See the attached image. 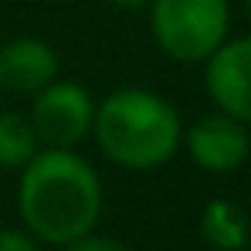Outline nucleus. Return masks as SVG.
Returning a JSON list of instances; mask_svg holds the SVG:
<instances>
[{"instance_id": "1", "label": "nucleus", "mask_w": 251, "mask_h": 251, "mask_svg": "<svg viewBox=\"0 0 251 251\" xmlns=\"http://www.w3.org/2000/svg\"><path fill=\"white\" fill-rule=\"evenodd\" d=\"M17 214L41 245H68L95 231L102 217V180L75 150L41 146L21 170Z\"/></svg>"}, {"instance_id": "2", "label": "nucleus", "mask_w": 251, "mask_h": 251, "mask_svg": "<svg viewBox=\"0 0 251 251\" xmlns=\"http://www.w3.org/2000/svg\"><path fill=\"white\" fill-rule=\"evenodd\" d=\"M92 136L109 163L123 170H160L183 146V123L176 105L160 92L129 85L95 102Z\"/></svg>"}, {"instance_id": "3", "label": "nucleus", "mask_w": 251, "mask_h": 251, "mask_svg": "<svg viewBox=\"0 0 251 251\" xmlns=\"http://www.w3.org/2000/svg\"><path fill=\"white\" fill-rule=\"evenodd\" d=\"M150 31L156 48L180 61H207L227 41L231 3L227 0H150Z\"/></svg>"}, {"instance_id": "4", "label": "nucleus", "mask_w": 251, "mask_h": 251, "mask_svg": "<svg viewBox=\"0 0 251 251\" xmlns=\"http://www.w3.org/2000/svg\"><path fill=\"white\" fill-rule=\"evenodd\" d=\"M31 126L41 139V146L54 150H75L95 123V99L88 88L72 78H54L41 92L31 95Z\"/></svg>"}, {"instance_id": "5", "label": "nucleus", "mask_w": 251, "mask_h": 251, "mask_svg": "<svg viewBox=\"0 0 251 251\" xmlns=\"http://www.w3.org/2000/svg\"><path fill=\"white\" fill-rule=\"evenodd\" d=\"M183 146L190 160L207 173H234L251 153L248 126L227 112H207L190 129H183Z\"/></svg>"}, {"instance_id": "6", "label": "nucleus", "mask_w": 251, "mask_h": 251, "mask_svg": "<svg viewBox=\"0 0 251 251\" xmlns=\"http://www.w3.org/2000/svg\"><path fill=\"white\" fill-rule=\"evenodd\" d=\"M204 65V85L214 109L251 126V34L227 38Z\"/></svg>"}, {"instance_id": "7", "label": "nucleus", "mask_w": 251, "mask_h": 251, "mask_svg": "<svg viewBox=\"0 0 251 251\" xmlns=\"http://www.w3.org/2000/svg\"><path fill=\"white\" fill-rule=\"evenodd\" d=\"M58 78V51L41 38H14L0 44V88L34 95Z\"/></svg>"}, {"instance_id": "8", "label": "nucleus", "mask_w": 251, "mask_h": 251, "mask_svg": "<svg viewBox=\"0 0 251 251\" xmlns=\"http://www.w3.org/2000/svg\"><path fill=\"white\" fill-rule=\"evenodd\" d=\"M41 150V139L34 126L21 112H0V170H21L27 167Z\"/></svg>"}, {"instance_id": "9", "label": "nucleus", "mask_w": 251, "mask_h": 251, "mask_svg": "<svg viewBox=\"0 0 251 251\" xmlns=\"http://www.w3.org/2000/svg\"><path fill=\"white\" fill-rule=\"evenodd\" d=\"M201 231L217 251H241L248 241V221L231 201H210L201 217Z\"/></svg>"}, {"instance_id": "10", "label": "nucleus", "mask_w": 251, "mask_h": 251, "mask_svg": "<svg viewBox=\"0 0 251 251\" xmlns=\"http://www.w3.org/2000/svg\"><path fill=\"white\" fill-rule=\"evenodd\" d=\"M61 251H132L129 245L116 241V238H105V234H85V238H75L68 245H61Z\"/></svg>"}, {"instance_id": "11", "label": "nucleus", "mask_w": 251, "mask_h": 251, "mask_svg": "<svg viewBox=\"0 0 251 251\" xmlns=\"http://www.w3.org/2000/svg\"><path fill=\"white\" fill-rule=\"evenodd\" d=\"M41 241L27 227H0V251H41Z\"/></svg>"}, {"instance_id": "12", "label": "nucleus", "mask_w": 251, "mask_h": 251, "mask_svg": "<svg viewBox=\"0 0 251 251\" xmlns=\"http://www.w3.org/2000/svg\"><path fill=\"white\" fill-rule=\"evenodd\" d=\"M112 7H119V10H143V7H150V0H109Z\"/></svg>"}, {"instance_id": "13", "label": "nucleus", "mask_w": 251, "mask_h": 251, "mask_svg": "<svg viewBox=\"0 0 251 251\" xmlns=\"http://www.w3.org/2000/svg\"><path fill=\"white\" fill-rule=\"evenodd\" d=\"M245 3H248V17H251V0H245Z\"/></svg>"}]
</instances>
